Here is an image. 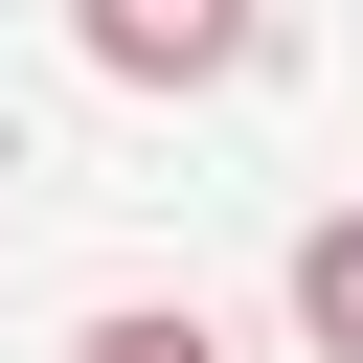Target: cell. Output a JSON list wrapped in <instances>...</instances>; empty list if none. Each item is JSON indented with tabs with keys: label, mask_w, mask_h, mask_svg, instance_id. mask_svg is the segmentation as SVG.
<instances>
[{
	"label": "cell",
	"mask_w": 363,
	"mask_h": 363,
	"mask_svg": "<svg viewBox=\"0 0 363 363\" xmlns=\"http://www.w3.org/2000/svg\"><path fill=\"white\" fill-rule=\"evenodd\" d=\"M68 23H91V68H113V91H227L272 0H68Z\"/></svg>",
	"instance_id": "cell-1"
},
{
	"label": "cell",
	"mask_w": 363,
	"mask_h": 363,
	"mask_svg": "<svg viewBox=\"0 0 363 363\" xmlns=\"http://www.w3.org/2000/svg\"><path fill=\"white\" fill-rule=\"evenodd\" d=\"M68 363H227V340H204V318H182V295H136V318H91V340H68Z\"/></svg>",
	"instance_id": "cell-3"
},
{
	"label": "cell",
	"mask_w": 363,
	"mask_h": 363,
	"mask_svg": "<svg viewBox=\"0 0 363 363\" xmlns=\"http://www.w3.org/2000/svg\"><path fill=\"white\" fill-rule=\"evenodd\" d=\"M295 340H318V363H363V204H340V227H295Z\"/></svg>",
	"instance_id": "cell-2"
}]
</instances>
